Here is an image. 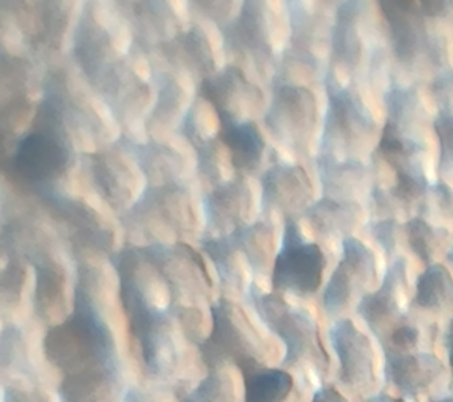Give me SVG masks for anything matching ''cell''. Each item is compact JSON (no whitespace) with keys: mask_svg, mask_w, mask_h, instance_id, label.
Segmentation results:
<instances>
[{"mask_svg":"<svg viewBox=\"0 0 453 402\" xmlns=\"http://www.w3.org/2000/svg\"><path fill=\"white\" fill-rule=\"evenodd\" d=\"M205 239L232 238L254 224V195L244 177L212 187L202 200Z\"/></svg>","mask_w":453,"mask_h":402,"instance_id":"20","label":"cell"},{"mask_svg":"<svg viewBox=\"0 0 453 402\" xmlns=\"http://www.w3.org/2000/svg\"><path fill=\"white\" fill-rule=\"evenodd\" d=\"M226 49L254 64L255 71L273 82L285 48L282 30L273 4L242 2L240 14L222 30Z\"/></svg>","mask_w":453,"mask_h":402,"instance_id":"10","label":"cell"},{"mask_svg":"<svg viewBox=\"0 0 453 402\" xmlns=\"http://www.w3.org/2000/svg\"><path fill=\"white\" fill-rule=\"evenodd\" d=\"M254 276L271 277L276 248V228L268 220H257L234 236Z\"/></svg>","mask_w":453,"mask_h":402,"instance_id":"33","label":"cell"},{"mask_svg":"<svg viewBox=\"0 0 453 402\" xmlns=\"http://www.w3.org/2000/svg\"><path fill=\"white\" fill-rule=\"evenodd\" d=\"M382 19L396 62L418 74L441 72L449 62V42L439 26L453 16L447 0H382Z\"/></svg>","mask_w":453,"mask_h":402,"instance_id":"2","label":"cell"},{"mask_svg":"<svg viewBox=\"0 0 453 402\" xmlns=\"http://www.w3.org/2000/svg\"><path fill=\"white\" fill-rule=\"evenodd\" d=\"M384 383L408 402H433L450 395L446 363L433 351L384 357Z\"/></svg>","mask_w":453,"mask_h":402,"instance_id":"15","label":"cell"},{"mask_svg":"<svg viewBox=\"0 0 453 402\" xmlns=\"http://www.w3.org/2000/svg\"><path fill=\"white\" fill-rule=\"evenodd\" d=\"M81 161L93 191L119 217L131 211L149 191L133 143L123 137L96 151L84 153Z\"/></svg>","mask_w":453,"mask_h":402,"instance_id":"8","label":"cell"},{"mask_svg":"<svg viewBox=\"0 0 453 402\" xmlns=\"http://www.w3.org/2000/svg\"><path fill=\"white\" fill-rule=\"evenodd\" d=\"M219 140L232 155L241 177L254 175L262 169L266 141L255 123H222Z\"/></svg>","mask_w":453,"mask_h":402,"instance_id":"30","label":"cell"},{"mask_svg":"<svg viewBox=\"0 0 453 402\" xmlns=\"http://www.w3.org/2000/svg\"><path fill=\"white\" fill-rule=\"evenodd\" d=\"M117 7L127 21L133 42L147 54L163 49L186 30L173 5L167 2H123Z\"/></svg>","mask_w":453,"mask_h":402,"instance_id":"22","label":"cell"},{"mask_svg":"<svg viewBox=\"0 0 453 402\" xmlns=\"http://www.w3.org/2000/svg\"><path fill=\"white\" fill-rule=\"evenodd\" d=\"M311 402H353L348 399L347 396L343 395L342 391L335 389L334 385H323L319 387L313 396H311Z\"/></svg>","mask_w":453,"mask_h":402,"instance_id":"44","label":"cell"},{"mask_svg":"<svg viewBox=\"0 0 453 402\" xmlns=\"http://www.w3.org/2000/svg\"><path fill=\"white\" fill-rule=\"evenodd\" d=\"M411 307L433 316L453 318V277L449 269L436 262L418 276Z\"/></svg>","mask_w":453,"mask_h":402,"instance_id":"32","label":"cell"},{"mask_svg":"<svg viewBox=\"0 0 453 402\" xmlns=\"http://www.w3.org/2000/svg\"><path fill=\"white\" fill-rule=\"evenodd\" d=\"M10 22L35 56H48L62 46L73 4L57 2H5Z\"/></svg>","mask_w":453,"mask_h":402,"instance_id":"18","label":"cell"},{"mask_svg":"<svg viewBox=\"0 0 453 402\" xmlns=\"http://www.w3.org/2000/svg\"><path fill=\"white\" fill-rule=\"evenodd\" d=\"M364 208L356 201L323 197L313 201L304 217L311 228L326 239L353 238L354 230L361 225Z\"/></svg>","mask_w":453,"mask_h":402,"instance_id":"29","label":"cell"},{"mask_svg":"<svg viewBox=\"0 0 453 402\" xmlns=\"http://www.w3.org/2000/svg\"><path fill=\"white\" fill-rule=\"evenodd\" d=\"M133 149L149 189L186 183V161L169 143L149 139L145 143H133Z\"/></svg>","mask_w":453,"mask_h":402,"instance_id":"28","label":"cell"},{"mask_svg":"<svg viewBox=\"0 0 453 402\" xmlns=\"http://www.w3.org/2000/svg\"><path fill=\"white\" fill-rule=\"evenodd\" d=\"M404 238L411 252L418 256L425 266L436 264L439 254L452 247V233L447 226L436 225L424 217H411L404 224Z\"/></svg>","mask_w":453,"mask_h":402,"instance_id":"35","label":"cell"},{"mask_svg":"<svg viewBox=\"0 0 453 402\" xmlns=\"http://www.w3.org/2000/svg\"><path fill=\"white\" fill-rule=\"evenodd\" d=\"M370 4L349 0L342 2L334 11L331 64L333 74L349 76V85L357 79L373 78L381 64V48L370 27Z\"/></svg>","mask_w":453,"mask_h":402,"instance_id":"9","label":"cell"},{"mask_svg":"<svg viewBox=\"0 0 453 402\" xmlns=\"http://www.w3.org/2000/svg\"><path fill=\"white\" fill-rule=\"evenodd\" d=\"M35 268L34 311L44 327H56L70 318L74 310L66 296V268L62 258L40 262Z\"/></svg>","mask_w":453,"mask_h":402,"instance_id":"25","label":"cell"},{"mask_svg":"<svg viewBox=\"0 0 453 402\" xmlns=\"http://www.w3.org/2000/svg\"><path fill=\"white\" fill-rule=\"evenodd\" d=\"M196 153L198 173L205 181L211 184V189L241 177L238 170L234 169L232 155L219 139L200 147Z\"/></svg>","mask_w":453,"mask_h":402,"instance_id":"37","label":"cell"},{"mask_svg":"<svg viewBox=\"0 0 453 402\" xmlns=\"http://www.w3.org/2000/svg\"><path fill=\"white\" fill-rule=\"evenodd\" d=\"M430 90L438 106V113L453 115V68H446L436 74Z\"/></svg>","mask_w":453,"mask_h":402,"instance_id":"43","label":"cell"},{"mask_svg":"<svg viewBox=\"0 0 453 402\" xmlns=\"http://www.w3.org/2000/svg\"><path fill=\"white\" fill-rule=\"evenodd\" d=\"M197 95L214 107L222 123H255L268 110L262 88L234 64L203 80L197 87Z\"/></svg>","mask_w":453,"mask_h":402,"instance_id":"17","label":"cell"},{"mask_svg":"<svg viewBox=\"0 0 453 402\" xmlns=\"http://www.w3.org/2000/svg\"><path fill=\"white\" fill-rule=\"evenodd\" d=\"M303 385L285 368H266L244 377V402H305Z\"/></svg>","mask_w":453,"mask_h":402,"instance_id":"31","label":"cell"},{"mask_svg":"<svg viewBox=\"0 0 453 402\" xmlns=\"http://www.w3.org/2000/svg\"><path fill=\"white\" fill-rule=\"evenodd\" d=\"M95 8V4H85L84 11L79 14L73 30L71 48L73 64L93 90H96L131 52H121L112 28L107 22L99 21Z\"/></svg>","mask_w":453,"mask_h":402,"instance_id":"14","label":"cell"},{"mask_svg":"<svg viewBox=\"0 0 453 402\" xmlns=\"http://www.w3.org/2000/svg\"><path fill=\"white\" fill-rule=\"evenodd\" d=\"M131 385L125 365H117L64 377L57 393L62 402H125Z\"/></svg>","mask_w":453,"mask_h":402,"instance_id":"24","label":"cell"},{"mask_svg":"<svg viewBox=\"0 0 453 402\" xmlns=\"http://www.w3.org/2000/svg\"><path fill=\"white\" fill-rule=\"evenodd\" d=\"M248 300L266 330L280 341L285 353L282 367L295 371L297 381L313 390V393L319 387L329 385L331 359L311 313L288 304L277 292H263L255 284Z\"/></svg>","mask_w":453,"mask_h":402,"instance_id":"4","label":"cell"},{"mask_svg":"<svg viewBox=\"0 0 453 402\" xmlns=\"http://www.w3.org/2000/svg\"><path fill=\"white\" fill-rule=\"evenodd\" d=\"M433 129L439 141V181L452 187L453 184V115L438 113Z\"/></svg>","mask_w":453,"mask_h":402,"instance_id":"38","label":"cell"},{"mask_svg":"<svg viewBox=\"0 0 453 402\" xmlns=\"http://www.w3.org/2000/svg\"><path fill=\"white\" fill-rule=\"evenodd\" d=\"M326 112L319 155L339 163H370L378 147V125L354 85L326 74Z\"/></svg>","mask_w":453,"mask_h":402,"instance_id":"7","label":"cell"},{"mask_svg":"<svg viewBox=\"0 0 453 402\" xmlns=\"http://www.w3.org/2000/svg\"><path fill=\"white\" fill-rule=\"evenodd\" d=\"M157 54L164 64L194 80L197 87L219 71L211 42L198 24L186 28L181 35L157 50Z\"/></svg>","mask_w":453,"mask_h":402,"instance_id":"23","label":"cell"},{"mask_svg":"<svg viewBox=\"0 0 453 402\" xmlns=\"http://www.w3.org/2000/svg\"><path fill=\"white\" fill-rule=\"evenodd\" d=\"M364 402H408L404 401L403 398L400 396L392 395V393H386V391H380L378 395L370 398L367 401Z\"/></svg>","mask_w":453,"mask_h":402,"instance_id":"46","label":"cell"},{"mask_svg":"<svg viewBox=\"0 0 453 402\" xmlns=\"http://www.w3.org/2000/svg\"><path fill=\"white\" fill-rule=\"evenodd\" d=\"M244 375L234 367L208 369V375L198 382L181 402H244Z\"/></svg>","mask_w":453,"mask_h":402,"instance_id":"34","label":"cell"},{"mask_svg":"<svg viewBox=\"0 0 453 402\" xmlns=\"http://www.w3.org/2000/svg\"><path fill=\"white\" fill-rule=\"evenodd\" d=\"M44 355L64 377L98 368L123 365L112 325L74 284V310L62 324L44 333Z\"/></svg>","mask_w":453,"mask_h":402,"instance_id":"3","label":"cell"},{"mask_svg":"<svg viewBox=\"0 0 453 402\" xmlns=\"http://www.w3.org/2000/svg\"><path fill=\"white\" fill-rule=\"evenodd\" d=\"M200 248L211 260L218 278L222 283V288L234 292L236 296L248 299L249 292L254 286L252 283L254 272L246 262L244 254H241L234 236L222 238V239L206 238L202 240Z\"/></svg>","mask_w":453,"mask_h":402,"instance_id":"27","label":"cell"},{"mask_svg":"<svg viewBox=\"0 0 453 402\" xmlns=\"http://www.w3.org/2000/svg\"><path fill=\"white\" fill-rule=\"evenodd\" d=\"M433 402H453V395L450 393V395L444 396V398H441V399H436V401Z\"/></svg>","mask_w":453,"mask_h":402,"instance_id":"47","label":"cell"},{"mask_svg":"<svg viewBox=\"0 0 453 402\" xmlns=\"http://www.w3.org/2000/svg\"><path fill=\"white\" fill-rule=\"evenodd\" d=\"M175 390L170 389L161 382L145 377L142 382H134L127 389L125 402H181Z\"/></svg>","mask_w":453,"mask_h":402,"instance_id":"41","label":"cell"},{"mask_svg":"<svg viewBox=\"0 0 453 402\" xmlns=\"http://www.w3.org/2000/svg\"><path fill=\"white\" fill-rule=\"evenodd\" d=\"M127 322L137 360L149 379L175 390L183 399L208 375L200 346L172 311L142 315Z\"/></svg>","mask_w":453,"mask_h":402,"instance_id":"1","label":"cell"},{"mask_svg":"<svg viewBox=\"0 0 453 402\" xmlns=\"http://www.w3.org/2000/svg\"><path fill=\"white\" fill-rule=\"evenodd\" d=\"M271 87V101L263 117L269 134L291 153L309 155L319 126L315 93L307 85L274 82Z\"/></svg>","mask_w":453,"mask_h":402,"instance_id":"11","label":"cell"},{"mask_svg":"<svg viewBox=\"0 0 453 402\" xmlns=\"http://www.w3.org/2000/svg\"><path fill=\"white\" fill-rule=\"evenodd\" d=\"M442 341L446 347L447 368H449V375H450V393L453 395V318L449 321Z\"/></svg>","mask_w":453,"mask_h":402,"instance_id":"45","label":"cell"},{"mask_svg":"<svg viewBox=\"0 0 453 402\" xmlns=\"http://www.w3.org/2000/svg\"><path fill=\"white\" fill-rule=\"evenodd\" d=\"M452 222H453V192H452Z\"/></svg>","mask_w":453,"mask_h":402,"instance_id":"49","label":"cell"},{"mask_svg":"<svg viewBox=\"0 0 453 402\" xmlns=\"http://www.w3.org/2000/svg\"><path fill=\"white\" fill-rule=\"evenodd\" d=\"M211 333L200 346L206 368L234 367L244 377L277 368L285 353L262 332L240 305L219 299L211 307Z\"/></svg>","mask_w":453,"mask_h":402,"instance_id":"6","label":"cell"},{"mask_svg":"<svg viewBox=\"0 0 453 402\" xmlns=\"http://www.w3.org/2000/svg\"><path fill=\"white\" fill-rule=\"evenodd\" d=\"M220 129H222V121L219 115L206 99L200 98L197 95V98L192 102L191 109L184 118L180 134L197 149L210 141L219 139Z\"/></svg>","mask_w":453,"mask_h":402,"instance_id":"36","label":"cell"},{"mask_svg":"<svg viewBox=\"0 0 453 402\" xmlns=\"http://www.w3.org/2000/svg\"><path fill=\"white\" fill-rule=\"evenodd\" d=\"M447 262H450L453 266V244L452 247H450V250H449V254H447Z\"/></svg>","mask_w":453,"mask_h":402,"instance_id":"48","label":"cell"},{"mask_svg":"<svg viewBox=\"0 0 453 402\" xmlns=\"http://www.w3.org/2000/svg\"><path fill=\"white\" fill-rule=\"evenodd\" d=\"M8 163L14 181L40 198L58 192L76 163V145L44 99L30 129L14 141Z\"/></svg>","mask_w":453,"mask_h":402,"instance_id":"5","label":"cell"},{"mask_svg":"<svg viewBox=\"0 0 453 402\" xmlns=\"http://www.w3.org/2000/svg\"><path fill=\"white\" fill-rule=\"evenodd\" d=\"M329 343L339 361L337 379L342 389L367 401L381 391L384 375L378 369V357L372 339L351 319L334 321Z\"/></svg>","mask_w":453,"mask_h":402,"instance_id":"13","label":"cell"},{"mask_svg":"<svg viewBox=\"0 0 453 402\" xmlns=\"http://www.w3.org/2000/svg\"><path fill=\"white\" fill-rule=\"evenodd\" d=\"M326 254L317 242L304 238L297 220H285L282 242L271 272L274 292L309 297L321 288Z\"/></svg>","mask_w":453,"mask_h":402,"instance_id":"12","label":"cell"},{"mask_svg":"<svg viewBox=\"0 0 453 402\" xmlns=\"http://www.w3.org/2000/svg\"><path fill=\"white\" fill-rule=\"evenodd\" d=\"M4 402H62L57 390L44 389L24 381L8 379L2 385Z\"/></svg>","mask_w":453,"mask_h":402,"instance_id":"40","label":"cell"},{"mask_svg":"<svg viewBox=\"0 0 453 402\" xmlns=\"http://www.w3.org/2000/svg\"><path fill=\"white\" fill-rule=\"evenodd\" d=\"M368 231L380 244V247L392 256L396 252L402 236H404V226L396 219L370 220Z\"/></svg>","mask_w":453,"mask_h":402,"instance_id":"42","label":"cell"},{"mask_svg":"<svg viewBox=\"0 0 453 402\" xmlns=\"http://www.w3.org/2000/svg\"><path fill=\"white\" fill-rule=\"evenodd\" d=\"M315 167L319 171L323 197L356 201L370 197L375 184L373 163H339L317 155Z\"/></svg>","mask_w":453,"mask_h":402,"instance_id":"26","label":"cell"},{"mask_svg":"<svg viewBox=\"0 0 453 402\" xmlns=\"http://www.w3.org/2000/svg\"><path fill=\"white\" fill-rule=\"evenodd\" d=\"M378 276L376 256L370 248L357 239L348 238L342 240V256L333 276L326 283L321 307L329 318L340 316L359 299L368 294V288ZM357 302V304H359Z\"/></svg>","mask_w":453,"mask_h":402,"instance_id":"16","label":"cell"},{"mask_svg":"<svg viewBox=\"0 0 453 402\" xmlns=\"http://www.w3.org/2000/svg\"><path fill=\"white\" fill-rule=\"evenodd\" d=\"M408 266L403 256L392 260L381 286L373 292L362 297L357 304V315L365 322L368 330L373 333L376 341L384 338L388 333L410 318L411 313L406 304L408 292Z\"/></svg>","mask_w":453,"mask_h":402,"instance_id":"19","label":"cell"},{"mask_svg":"<svg viewBox=\"0 0 453 402\" xmlns=\"http://www.w3.org/2000/svg\"><path fill=\"white\" fill-rule=\"evenodd\" d=\"M313 203V186L303 165L274 163L262 175L263 214L297 220Z\"/></svg>","mask_w":453,"mask_h":402,"instance_id":"21","label":"cell"},{"mask_svg":"<svg viewBox=\"0 0 453 402\" xmlns=\"http://www.w3.org/2000/svg\"><path fill=\"white\" fill-rule=\"evenodd\" d=\"M27 272L22 264L21 258L10 254L8 262L4 264V276H2V300L4 308H16L21 304L22 291L26 286Z\"/></svg>","mask_w":453,"mask_h":402,"instance_id":"39","label":"cell"}]
</instances>
